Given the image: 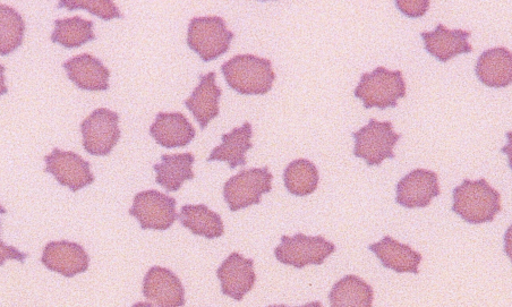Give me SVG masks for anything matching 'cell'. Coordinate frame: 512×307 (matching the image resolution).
I'll return each mask as SVG.
<instances>
[{
    "instance_id": "6da1fadb",
    "label": "cell",
    "mask_w": 512,
    "mask_h": 307,
    "mask_svg": "<svg viewBox=\"0 0 512 307\" xmlns=\"http://www.w3.org/2000/svg\"><path fill=\"white\" fill-rule=\"evenodd\" d=\"M452 211L471 225L492 223L501 211V195L486 181L465 179L452 193Z\"/></svg>"
},
{
    "instance_id": "7a4b0ae2",
    "label": "cell",
    "mask_w": 512,
    "mask_h": 307,
    "mask_svg": "<svg viewBox=\"0 0 512 307\" xmlns=\"http://www.w3.org/2000/svg\"><path fill=\"white\" fill-rule=\"evenodd\" d=\"M230 89L243 96H264L272 89L276 74L267 58L237 55L221 66Z\"/></svg>"
},
{
    "instance_id": "3957f363",
    "label": "cell",
    "mask_w": 512,
    "mask_h": 307,
    "mask_svg": "<svg viewBox=\"0 0 512 307\" xmlns=\"http://www.w3.org/2000/svg\"><path fill=\"white\" fill-rule=\"evenodd\" d=\"M406 82L403 72L389 71L386 67L375 68L372 73H364L354 95L363 101L365 109L381 110L396 108L398 100L406 98Z\"/></svg>"
},
{
    "instance_id": "277c9868",
    "label": "cell",
    "mask_w": 512,
    "mask_h": 307,
    "mask_svg": "<svg viewBox=\"0 0 512 307\" xmlns=\"http://www.w3.org/2000/svg\"><path fill=\"white\" fill-rule=\"evenodd\" d=\"M234 37L223 17H194L187 33V46L209 63L227 53Z\"/></svg>"
},
{
    "instance_id": "5b68a950",
    "label": "cell",
    "mask_w": 512,
    "mask_h": 307,
    "mask_svg": "<svg viewBox=\"0 0 512 307\" xmlns=\"http://www.w3.org/2000/svg\"><path fill=\"white\" fill-rule=\"evenodd\" d=\"M355 140L354 156L361 158L369 167L380 166L386 159H395V147L401 134L394 131L391 122L370 119L368 125L352 134Z\"/></svg>"
},
{
    "instance_id": "8992f818",
    "label": "cell",
    "mask_w": 512,
    "mask_h": 307,
    "mask_svg": "<svg viewBox=\"0 0 512 307\" xmlns=\"http://www.w3.org/2000/svg\"><path fill=\"white\" fill-rule=\"evenodd\" d=\"M335 252L336 245L323 236L300 233L293 237H281V243L275 249V257L285 266L303 269L307 266H321Z\"/></svg>"
},
{
    "instance_id": "52a82bcc",
    "label": "cell",
    "mask_w": 512,
    "mask_h": 307,
    "mask_svg": "<svg viewBox=\"0 0 512 307\" xmlns=\"http://www.w3.org/2000/svg\"><path fill=\"white\" fill-rule=\"evenodd\" d=\"M272 179L268 166L242 170L229 178L224 186V198L230 211L260 204L262 195L272 191Z\"/></svg>"
},
{
    "instance_id": "ba28073f",
    "label": "cell",
    "mask_w": 512,
    "mask_h": 307,
    "mask_svg": "<svg viewBox=\"0 0 512 307\" xmlns=\"http://www.w3.org/2000/svg\"><path fill=\"white\" fill-rule=\"evenodd\" d=\"M119 115L107 108H98L81 124L83 148L96 157H106L121 139Z\"/></svg>"
},
{
    "instance_id": "9c48e42d",
    "label": "cell",
    "mask_w": 512,
    "mask_h": 307,
    "mask_svg": "<svg viewBox=\"0 0 512 307\" xmlns=\"http://www.w3.org/2000/svg\"><path fill=\"white\" fill-rule=\"evenodd\" d=\"M176 204L172 196L156 190L143 191L134 196L130 215L144 230H167L177 220Z\"/></svg>"
},
{
    "instance_id": "30bf717a",
    "label": "cell",
    "mask_w": 512,
    "mask_h": 307,
    "mask_svg": "<svg viewBox=\"0 0 512 307\" xmlns=\"http://www.w3.org/2000/svg\"><path fill=\"white\" fill-rule=\"evenodd\" d=\"M44 159L46 173L53 175L59 184L68 187L72 192H79L96 181L90 162L78 153L55 148Z\"/></svg>"
},
{
    "instance_id": "8fae6325",
    "label": "cell",
    "mask_w": 512,
    "mask_h": 307,
    "mask_svg": "<svg viewBox=\"0 0 512 307\" xmlns=\"http://www.w3.org/2000/svg\"><path fill=\"white\" fill-rule=\"evenodd\" d=\"M441 194L437 173L426 169H415L397 184V203L406 209L429 207L432 200Z\"/></svg>"
},
{
    "instance_id": "7c38bea8",
    "label": "cell",
    "mask_w": 512,
    "mask_h": 307,
    "mask_svg": "<svg viewBox=\"0 0 512 307\" xmlns=\"http://www.w3.org/2000/svg\"><path fill=\"white\" fill-rule=\"evenodd\" d=\"M217 277L220 280L221 293L241 302L255 285L254 261L234 252L218 268Z\"/></svg>"
},
{
    "instance_id": "4fadbf2b",
    "label": "cell",
    "mask_w": 512,
    "mask_h": 307,
    "mask_svg": "<svg viewBox=\"0 0 512 307\" xmlns=\"http://www.w3.org/2000/svg\"><path fill=\"white\" fill-rule=\"evenodd\" d=\"M143 295L157 307H182L186 302L181 279L173 271L158 266L145 275Z\"/></svg>"
},
{
    "instance_id": "5bb4252c",
    "label": "cell",
    "mask_w": 512,
    "mask_h": 307,
    "mask_svg": "<svg viewBox=\"0 0 512 307\" xmlns=\"http://www.w3.org/2000/svg\"><path fill=\"white\" fill-rule=\"evenodd\" d=\"M41 262L48 270L73 278L88 271L90 258L80 244L61 241L46 245Z\"/></svg>"
},
{
    "instance_id": "9a60e30c",
    "label": "cell",
    "mask_w": 512,
    "mask_h": 307,
    "mask_svg": "<svg viewBox=\"0 0 512 307\" xmlns=\"http://www.w3.org/2000/svg\"><path fill=\"white\" fill-rule=\"evenodd\" d=\"M472 32L464 30H449L439 24L432 32H422L425 50L441 63H448L459 55L472 53L473 47L468 39Z\"/></svg>"
},
{
    "instance_id": "2e32d148",
    "label": "cell",
    "mask_w": 512,
    "mask_h": 307,
    "mask_svg": "<svg viewBox=\"0 0 512 307\" xmlns=\"http://www.w3.org/2000/svg\"><path fill=\"white\" fill-rule=\"evenodd\" d=\"M63 67L68 79L82 90L96 92L109 89L110 72L95 56L90 54L75 56L68 59Z\"/></svg>"
},
{
    "instance_id": "e0dca14e",
    "label": "cell",
    "mask_w": 512,
    "mask_h": 307,
    "mask_svg": "<svg viewBox=\"0 0 512 307\" xmlns=\"http://www.w3.org/2000/svg\"><path fill=\"white\" fill-rule=\"evenodd\" d=\"M223 91L216 84V73L210 72L200 75V83L189 99L185 100V106L200 124L201 130L220 114L219 101Z\"/></svg>"
},
{
    "instance_id": "ac0fdd59",
    "label": "cell",
    "mask_w": 512,
    "mask_h": 307,
    "mask_svg": "<svg viewBox=\"0 0 512 307\" xmlns=\"http://www.w3.org/2000/svg\"><path fill=\"white\" fill-rule=\"evenodd\" d=\"M369 250L377 255L384 268L397 272V274L417 275L418 267L422 262V254L416 252L411 246L401 244L391 236L383 237L378 243L371 244Z\"/></svg>"
},
{
    "instance_id": "d6986e66",
    "label": "cell",
    "mask_w": 512,
    "mask_h": 307,
    "mask_svg": "<svg viewBox=\"0 0 512 307\" xmlns=\"http://www.w3.org/2000/svg\"><path fill=\"white\" fill-rule=\"evenodd\" d=\"M150 134L159 146L173 149L189 146L196 131L182 113H159L150 127Z\"/></svg>"
},
{
    "instance_id": "ffe728a7",
    "label": "cell",
    "mask_w": 512,
    "mask_h": 307,
    "mask_svg": "<svg viewBox=\"0 0 512 307\" xmlns=\"http://www.w3.org/2000/svg\"><path fill=\"white\" fill-rule=\"evenodd\" d=\"M477 78L493 89L507 88L512 82V54L505 47L484 51L476 63Z\"/></svg>"
},
{
    "instance_id": "44dd1931",
    "label": "cell",
    "mask_w": 512,
    "mask_h": 307,
    "mask_svg": "<svg viewBox=\"0 0 512 307\" xmlns=\"http://www.w3.org/2000/svg\"><path fill=\"white\" fill-rule=\"evenodd\" d=\"M252 135L253 129L249 122L230 133L223 134V143L212 150L207 161H224L232 169L246 166V153L253 148Z\"/></svg>"
},
{
    "instance_id": "7402d4cb",
    "label": "cell",
    "mask_w": 512,
    "mask_h": 307,
    "mask_svg": "<svg viewBox=\"0 0 512 307\" xmlns=\"http://www.w3.org/2000/svg\"><path fill=\"white\" fill-rule=\"evenodd\" d=\"M160 159V164L153 166V170L157 173L156 183L167 192H177L182 189L185 182L194 179L195 157L192 153L162 155Z\"/></svg>"
},
{
    "instance_id": "603a6c76",
    "label": "cell",
    "mask_w": 512,
    "mask_h": 307,
    "mask_svg": "<svg viewBox=\"0 0 512 307\" xmlns=\"http://www.w3.org/2000/svg\"><path fill=\"white\" fill-rule=\"evenodd\" d=\"M177 219L195 236L215 240L225 234L223 219L217 212L210 210L206 204H198V206L186 204Z\"/></svg>"
},
{
    "instance_id": "cb8c5ba5",
    "label": "cell",
    "mask_w": 512,
    "mask_h": 307,
    "mask_svg": "<svg viewBox=\"0 0 512 307\" xmlns=\"http://www.w3.org/2000/svg\"><path fill=\"white\" fill-rule=\"evenodd\" d=\"M373 289L363 279L348 275L332 287L330 307H372Z\"/></svg>"
},
{
    "instance_id": "d4e9b609",
    "label": "cell",
    "mask_w": 512,
    "mask_h": 307,
    "mask_svg": "<svg viewBox=\"0 0 512 307\" xmlns=\"http://www.w3.org/2000/svg\"><path fill=\"white\" fill-rule=\"evenodd\" d=\"M93 28H95V23L84 20L80 16L56 20L51 41L67 49L79 48L97 39Z\"/></svg>"
},
{
    "instance_id": "484cf974",
    "label": "cell",
    "mask_w": 512,
    "mask_h": 307,
    "mask_svg": "<svg viewBox=\"0 0 512 307\" xmlns=\"http://www.w3.org/2000/svg\"><path fill=\"white\" fill-rule=\"evenodd\" d=\"M320 181L319 170L312 161L297 159L287 166L284 172V182L287 191L295 196H307L318 189Z\"/></svg>"
},
{
    "instance_id": "4316f807",
    "label": "cell",
    "mask_w": 512,
    "mask_h": 307,
    "mask_svg": "<svg viewBox=\"0 0 512 307\" xmlns=\"http://www.w3.org/2000/svg\"><path fill=\"white\" fill-rule=\"evenodd\" d=\"M25 21L14 8L0 4V56H7L23 45Z\"/></svg>"
},
{
    "instance_id": "83f0119b",
    "label": "cell",
    "mask_w": 512,
    "mask_h": 307,
    "mask_svg": "<svg viewBox=\"0 0 512 307\" xmlns=\"http://www.w3.org/2000/svg\"><path fill=\"white\" fill-rule=\"evenodd\" d=\"M58 8H67V11L83 10L100 17L101 20L110 21L114 19H123L114 2L109 0H62L58 3Z\"/></svg>"
},
{
    "instance_id": "f1b7e54d",
    "label": "cell",
    "mask_w": 512,
    "mask_h": 307,
    "mask_svg": "<svg viewBox=\"0 0 512 307\" xmlns=\"http://www.w3.org/2000/svg\"><path fill=\"white\" fill-rule=\"evenodd\" d=\"M431 3L429 0H398L396 6L404 15L411 19H420L429 11Z\"/></svg>"
},
{
    "instance_id": "f546056e",
    "label": "cell",
    "mask_w": 512,
    "mask_h": 307,
    "mask_svg": "<svg viewBox=\"0 0 512 307\" xmlns=\"http://www.w3.org/2000/svg\"><path fill=\"white\" fill-rule=\"evenodd\" d=\"M0 232H2V220H0ZM28 257L29 254L17 250L14 246L6 245L2 238H0V267H3L7 260H16L24 263Z\"/></svg>"
},
{
    "instance_id": "4dcf8cb0",
    "label": "cell",
    "mask_w": 512,
    "mask_h": 307,
    "mask_svg": "<svg viewBox=\"0 0 512 307\" xmlns=\"http://www.w3.org/2000/svg\"><path fill=\"white\" fill-rule=\"evenodd\" d=\"M5 71H6L5 66L0 65V97L6 95V93L8 92V88H7L6 80H5Z\"/></svg>"
},
{
    "instance_id": "1f68e13d",
    "label": "cell",
    "mask_w": 512,
    "mask_h": 307,
    "mask_svg": "<svg viewBox=\"0 0 512 307\" xmlns=\"http://www.w3.org/2000/svg\"><path fill=\"white\" fill-rule=\"evenodd\" d=\"M267 307H289V306L281 304V305H270ZM296 307H322V303L321 302H311V303H307L303 306H296Z\"/></svg>"
},
{
    "instance_id": "d6a6232c",
    "label": "cell",
    "mask_w": 512,
    "mask_h": 307,
    "mask_svg": "<svg viewBox=\"0 0 512 307\" xmlns=\"http://www.w3.org/2000/svg\"><path fill=\"white\" fill-rule=\"evenodd\" d=\"M132 307H155V305L148 302H139L134 304Z\"/></svg>"
},
{
    "instance_id": "836d02e7",
    "label": "cell",
    "mask_w": 512,
    "mask_h": 307,
    "mask_svg": "<svg viewBox=\"0 0 512 307\" xmlns=\"http://www.w3.org/2000/svg\"><path fill=\"white\" fill-rule=\"evenodd\" d=\"M7 213V210L0 204V215H5Z\"/></svg>"
}]
</instances>
